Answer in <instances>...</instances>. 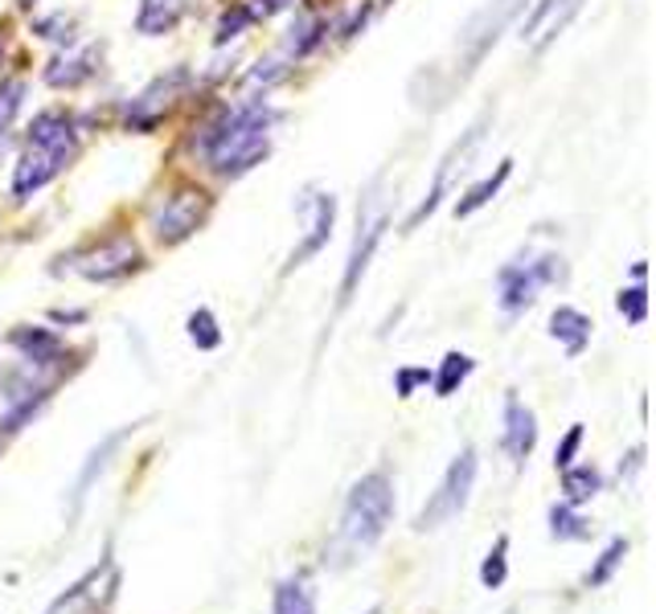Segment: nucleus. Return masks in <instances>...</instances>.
Returning <instances> with one entry per match:
<instances>
[{
	"mask_svg": "<svg viewBox=\"0 0 656 614\" xmlns=\"http://www.w3.org/2000/svg\"><path fill=\"white\" fill-rule=\"evenodd\" d=\"M279 111L267 99L234 103L218 119L205 123L202 152L209 160V169L218 176H247L255 164L267 160L271 152V128H276Z\"/></svg>",
	"mask_w": 656,
	"mask_h": 614,
	"instance_id": "1",
	"label": "nucleus"
},
{
	"mask_svg": "<svg viewBox=\"0 0 656 614\" xmlns=\"http://www.w3.org/2000/svg\"><path fill=\"white\" fill-rule=\"evenodd\" d=\"M394 520V484L386 472H369L353 484L349 500L341 508V532L336 541L349 553H365L386 537Z\"/></svg>",
	"mask_w": 656,
	"mask_h": 614,
	"instance_id": "2",
	"label": "nucleus"
},
{
	"mask_svg": "<svg viewBox=\"0 0 656 614\" xmlns=\"http://www.w3.org/2000/svg\"><path fill=\"white\" fill-rule=\"evenodd\" d=\"M476 472H481V459L472 446H464L460 455L448 463V472L439 480V487L431 492V500L423 504V513L415 516V529L419 532H431L439 525H448L455 516L467 508V496H472V487H476Z\"/></svg>",
	"mask_w": 656,
	"mask_h": 614,
	"instance_id": "3",
	"label": "nucleus"
},
{
	"mask_svg": "<svg viewBox=\"0 0 656 614\" xmlns=\"http://www.w3.org/2000/svg\"><path fill=\"white\" fill-rule=\"evenodd\" d=\"M78 152V131L74 136H58V140H30V148L21 152L13 169V197L30 201L33 193H42L54 176L66 172V164Z\"/></svg>",
	"mask_w": 656,
	"mask_h": 614,
	"instance_id": "4",
	"label": "nucleus"
},
{
	"mask_svg": "<svg viewBox=\"0 0 656 614\" xmlns=\"http://www.w3.org/2000/svg\"><path fill=\"white\" fill-rule=\"evenodd\" d=\"M562 274H567V267H562L558 255H541L538 262H525V258L509 262L505 271L496 274V283H501V312L505 315L525 312L529 303L538 300V287L558 283Z\"/></svg>",
	"mask_w": 656,
	"mask_h": 614,
	"instance_id": "5",
	"label": "nucleus"
},
{
	"mask_svg": "<svg viewBox=\"0 0 656 614\" xmlns=\"http://www.w3.org/2000/svg\"><path fill=\"white\" fill-rule=\"evenodd\" d=\"M205 209H209V197H205L202 188H176V193H169L152 209V234H157V243L181 246L185 238H193L197 226L205 222Z\"/></svg>",
	"mask_w": 656,
	"mask_h": 614,
	"instance_id": "6",
	"label": "nucleus"
},
{
	"mask_svg": "<svg viewBox=\"0 0 656 614\" xmlns=\"http://www.w3.org/2000/svg\"><path fill=\"white\" fill-rule=\"evenodd\" d=\"M185 86H190V71H185V66H176V71L161 74V78H152V83H148L144 90L128 103V115H123L128 131H152L157 128L164 115H169V107L181 99V90H185Z\"/></svg>",
	"mask_w": 656,
	"mask_h": 614,
	"instance_id": "7",
	"label": "nucleus"
},
{
	"mask_svg": "<svg viewBox=\"0 0 656 614\" xmlns=\"http://www.w3.org/2000/svg\"><path fill=\"white\" fill-rule=\"evenodd\" d=\"M521 4L525 0H493V4H484L481 13L467 21L464 33H460V45H464V74H472L481 66L484 54H488L496 45V37H501V29L517 17Z\"/></svg>",
	"mask_w": 656,
	"mask_h": 614,
	"instance_id": "8",
	"label": "nucleus"
},
{
	"mask_svg": "<svg viewBox=\"0 0 656 614\" xmlns=\"http://www.w3.org/2000/svg\"><path fill=\"white\" fill-rule=\"evenodd\" d=\"M136 267H140V246H136V238H131V234H116V238H107V243H99L95 250L83 255L78 274L90 279V283H116V279L131 274Z\"/></svg>",
	"mask_w": 656,
	"mask_h": 614,
	"instance_id": "9",
	"label": "nucleus"
},
{
	"mask_svg": "<svg viewBox=\"0 0 656 614\" xmlns=\"http://www.w3.org/2000/svg\"><path fill=\"white\" fill-rule=\"evenodd\" d=\"M484 128H488V115H481L472 128L464 131V140H455L452 148H448V157L439 160V172H435V185H431V193L423 197V205L410 214V222H407V229H415V226H423V217H431L435 214V205L443 197H448V188H452V176H455V169H464V160L472 157V148L481 143V136H484Z\"/></svg>",
	"mask_w": 656,
	"mask_h": 614,
	"instance_id": "10",
	"label": "nucleus"
},
{
	"mask_svg": "<svg viewBox=\"0 0 656 614\" xmlns=\"http://www.w3.org/2000/svg\"><path fill=\"white\" fill-rule=\"evenodd\" d=\"M381 234H386V214H357V238H353L349 262H345V274H341V303H349V295L357 291L362 274L369 271V258L378 250Z\"/></svg>",
	"mask_w": 656,
	"mask_h": 614,
	"instance_id": "11",
	"label": "nucleus"
},
{
	"mask_svg": "<svg viewBox=\"0 0 656 614\" xmlns=\"http://www.w3.org/2000/svg\"><path fill=\"white\" fill-rule=\"evenodd\" d=\"M308 214V234L300 238V246L292 250V258H288V271H295V267H304L312 255H321L324 246H329V238H333V226H336V197L333 193H316V197L304 205Z\"/></svg>",
	"mask_w": 656,
	"mask_h": 614,
	"instance_id": "12",
	"label": "nucleus"
},
{
	"mask_svg": "<svg viewBox=\"0 0 656 614\" xmlns=\"http://www.w3.org/2000/svg\"><path fill=\"white\" fill-rule=\"evenodd\" d=\"M501 443H505V451L517 463H525V459L534 455V446H538V418H534L529 406L517 401V394L505 398V434H501Z\"/></svg>",
	"mask_w": 656,
	"mask_h": 614,
	"instance_id": "13",
	"label": "nucleus"
},
{
	"mask_svg": "<svg viewBox=\"0 0 656 614\" xmlns=\"http://www.w3.org/2000/svg\"><path fill=\"white\" fill-rule=\"evenodd\" d=\"M579 9H583V0H538L521 33L525 37H538V45H546L550 37H558V33L574 21Z\"/></svg>",
	"mask_w": 656,
	"mask_h": 614,
	"instance_id": "14",
	"label": "nucleus"
},
{
	"mask_svg": "<svg viewBox=\"0 0 656 614\" xmlns=\"http://www.w3.org/2000/svg\"><path fill=\"white\" fill-rule=\"evenodd\" d=\"M95 74V50H74V54H58L45 66V83L54 90H74Z\"/></svg>",
	"mask_w": 656,
	"mask_h": 614,
	"instance_id": "15",
	"label": "nucleus"
},
{
	"mask_svg": "<svg viewBox=\"0 0 656 614\" xmlns=\"http://www.w3.org/2000/svg\"><path fill=\"white\" fill-rule=\"evenodd\" d=\"M550 336L562 341L567 357H579L587 348V341H591V320H587L579 308L562 303V308H555V315H550Z\"/></svg>",
	"mask_w": 656,
	"mask_h": 614,
	"instance_id": "16",
	"label": "nucleus"
},
{
	"mask_svg": "<svg viewBox=\"0 0 656 614\" xmlns=\"http://www.w3.org/2000/svg\"><path fill=\"white\" fill-rule=\"evenodd\" d=\"M131 430H136V427L116 430V434H107V439H103V443L95 446V451H90V455H87V463H83V472H78V480H74V508L83 504V496H87V492H90V484H95V480H99V475L107 472V463H111V455H116L119 443L128 439Z\"/></svg>",
	"mask_w": 656,
	"mask_h": 614,
	"instance_id": "17",
	"label": "nucleus"
},
{
	"mask_svg": "<svg viewBox=\"0 0 656 614\" xmlns=\"http://www.w3.org/2000/svg\"><path fill=\"white\" fill-rule=\"evenodd\" d=\"M599 492H603V472L591 463H570L562 472V504H570V508H583Z\"/></svg>",
	"mask_w": 656,
	"mask_h": 614,
	"instance_id": "18",
	"label": "nucleus"
},
{
	"mask_svg": "<svg viewBox=\"0 0 656 614\" xmlns=\"http://www.w3.org/2000/svg\"><path fill=\"white\" fill-rule=\"evenodd\" d=\"M181 21V0H140V13H136V29L144 37H161L173 33Z\"/></svg>",
	"mask_w": 656,
	"mask_h": 614,
	"instance_id": "19",
	"label": "nucleus"
},
{
	"mask_svg": "<svg viewBox=\"0 0 656 614\" xmlns=\"http://www.w3.org/2000/svg\"><path fill=\"white\" fill-rule=\"evenodd\" d=\"M509 172H513V160H501L493 176H484V181H476V185L467 188L464 197L455 201V217H472L476 209H484V205H488V201H493L496 193H501V185L509 181Z\"/></svg>",
	"mask_w": 656,
	"mask_h": 614,
	"instance_id": "20",
	"label": "nucleus"
},
{
	"mask_svg": "<svg viewBox=\"0 0 656 614\" xmlns=\"http://www.w3.org/2000/svg\"><path fill=\"white\" fill-rule=\"evenodd\" d=\"M9 341H13V348H21L25 360H33V365H50V360H58L62 353V341L50 328H17Z\"/></svg>",
	"mask_w": 656,
	"mask_h": 614,
	"instance_id": "21",
	"label": "nucleus"
},
{
	"mask_svg": "<svg viewBox=\"0 0 656 614\" xmlns=\"http://www.w3.org/2000/svg\"><path fill=\"white\" fill-rule=\"evenodd\" d=\"M271 611L276 614H316V594H312V586H308L304 578H283V582L276 586Z\"/></svg>",
	"mask_w": 656,
	"mask_h": 614,
	"instance_id": "22",
	"label": "nucleus"
},
{
	"mask_svg": "<svg viewBox=\"0 0 656 614\" xmlns=\"http://www.w3.org/2000/svg\"><path fill=\"white\" fill-rule=\"evenodd\" d=\"M472 369H476V360L467 357V353H448V357H443V365H439V373H431L435 398H452L455 389H460L467 377H472Z\"/></svg>",
	"mask_w": 656,
	"mask_h": 614,
	"instance_id": "23",
	"label": "nucleus"
},
{
	"mask_svg": "<svg viewBox=\"0 0 656 614\" xmlns=\"http://www.w3.org/2000/svg\"><path fill=\"white\" fill-rule=\"evenodd\" d=\"M624 558H627V541H624V537H612V541H607V549L599 553L595 565L587 570L583 582H587V586H591V590L607 586V582H612V578H615V570L624 565Z\"/></svg>",
	"mask_w": 656,
	"mask_h": 614,
	"instance_id": "24",
	"label": "nucleus"
},
{
	"mask_svg": "<svg viewBox=\"0 0 656 614\" xmlns=\"http://www.w3.org/2000/svg\"><path fill=\"white\" fill-rule=\"evenodd\" d=\"M550 537H555V541H587V537H591V525L579 516V508L555 504V508H550Z\"/></svg>",
	"mask_w": 656,
	"mask_h": 614,
	"instance_id": "25",
	"label": "nucleus"
},
{
	"mask_svg": "<svg viewBox=\"0 0 656 614\" xmlns=\"http://www.w3.org/2000/svg\"><path fill=\"white\" fill-rule=\"evenodd\" d=\"M505 578H509V537L501 532L496 545L488 549V558L481 561V586L484 590H501L505 586Z\"/></svg>",
	"mask_w": 656,
	"mask_h": 614,
	"instance_id": "26",
	"label": "nucleus"
},
{
	"mask_svg": "<svg viewBox=\"0 0 656 614\" xmlns=\"http://www.w3.org/2000/svg\"><path fill=\"white\" fill-rule=\"evenodd\" d=\"M255 21H259V13H255L250 4H243V0H238V4H230V9L222 13L218 29H214V42L226 45V42H234V37H243V33H247Z\"/></svg>",
	"mask_w": 656,
	"mask_h": 614,
	"instance_id": "27",
	"label": "nucleus"
},
{
	"mask_svg": "<svg viewBox=\"0 0 656 614\" xmlns=\"http://www.w3.org/2000/svg\"><path fill=\"white\" fill-rule=\"evenodd\" d=\"M190 341L202 348V353H214L222 344V328H218V315L209 312V308H197L190 315Z\"/></svg>",
	"mask_w": 656,
	"mask_h": 614,
	"instance_id": "28",
	"label": "nucleus"
},
{
	"mask_svg": "<svg viewBox=\"0 0 656 614\" xmlns=\"http://www.w3.org/2000/svg\"><path fill=\"white\" fill-rule=\"evenodd\" d=\"M615 308H620V315H624L627 324H644V315H648V291H644V283L624 287L615 295Z\"/></svg>",
	"mask_w": 656,
	"mask_h": 614,
	"instance_id": "29",
	"label": "nucleus"
},
{
	"mask_svg": "<svg viewBox=\"0 0 656 614\" xmlns=\"http://www.w3.org/2000/svg\"><path fill=\"white\" fill-rule=\"evenodd\" d=\"M21 103H25V83L21 78H4L0 83V136L9 131L13 115L21 111Z\"/></svg>",
	"mask_w": 656,
	"mask_h": 614,
	"instance_id": "30",
	"label": "nucleus"
},
{
	"mask_svg": "<svg viewBox=\"0 0 656 614\" xmlns=\"http://www.w3.org/2000/svg\"><path fill=\"white\" fill-rule=\"evenodd\" d=\"M71 25L74 21L66 13H50V17H42V21H33V33L45 37V42H71L74 37Z\"/></svg>",
	"mask_w": 656,
	"mask_h": 614,
	"instance_id": "31",
	"label": "nucleus"
},
{
	"mask_svg": "<svg viewBox=\"0 0 656 614\" xmlns=\"http://www.w3.org/2000/svg\"><path fill=\"white\" fill-rule=\"evenodd\" d=\"M419 386H431V369H398L394 373V394L398 398H415Z\"/></svg>",
	"mask_w": 656,
	"mask_h": 614,
	"instance_id": "32",
	"label": "nucleus"
},
{
	"mask_svg": "<svg viewBox=\"0 0 656 614\" xmlns=\"http://www.w3.org/2000/svg\"><path fill=\"white\" fill-rule=\"evenodd\" d=\"M583 434H587L583 427H570L567 430V439H562V443H558V451H555V467H558V472H567L570 463H574L579 446H583Z\"/></svg>",
	"mask_w": 656,
	"mask_h": 614,
	"instance_id": "33",
	"label": "nucleus"
},
{
	"mask_svg": "<svg viewBox=\"0 0 656 614\" xmlns=\"http://www.w3.org/2000/svg\"><path fill=\"white\" fill-rule=\"evenodd\" d=\"M283 74H288V66H283L279 57H267V62H259V71L250 74V86H262V90H271V86H276Z\"/></svg>",
	"mask_w": 656,
	"mask_h": 614,
	"instance_id": "34",
	"label": "nucleus"
},
{
	"mask_svg": "<svg viewBox=\"0 0 656 614\" xmlns=\"http://www.w3.org/2000/svg\"><path fill=\"white\" fill-rule=\"evenodd\" d=\"M288 4H292V0H255L250 9H255L259 17H271V13H279V9H288Z\"/></svg>",
	"mask_w": 656,
	"mask_h": 614,
	"instance_id": "35",
	"label": "nucleus"
},
{
	"mask_svg": "<svg viewBox=\"0 0 656 614\" xmlns=\"http://www.w3.org/2000/svg\"><path fill=\"white\" fill-rule=\"evenodd\" d=\"M54 320H62V324H83L87 312H54Z\"/></svg>",
	"mask_w": 656,
	"mask_h": 614,
	"instance_id": "36",
	"label": "nucleus"
},
{
	"mask_svg": "<svg viewBox=\"0 0 656 614\" xmlns=\"http://www.w3.org/2000/svg\"><path fill=\"white\" fill-rule=\"evenodd\" d=\"M17 4H21V9H33V4H37V0H17Z\"/></svg>",
	"mask_w": 656,
	"mask_h": 614,
	"instance_id": "37",
	"label": "nucleus"
},
{
	"mask_svg": "<svg viewBox=\"0 0 656 614\" xmlns=\"http://www.w3.org/2000/svg\"><path fill=\"white\" fill-rule=\"evenodd\" d=\"M386 4H390V0H386Z\"/></svg>",
	"mask_w": 656,
	"mask_h": 614,
	"instance_id": "38",
	"label": "nucleus"
}]
</instances>
